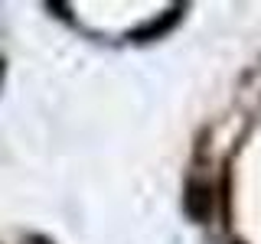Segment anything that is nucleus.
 I'll return each instance as SVG.
<instances>
[{
  "label": "nucleus",
  "mask_w": 261,
  "mask_h": 244,
  "mask_svg": "<svg viewBox=\"0 0 261 244\" xmlns=\"http://www.w3.org/2000/svg\"><path fill=\"white\" fill-rule=\"evenodd\" d=\"M186 208H190V215H193V218H206V211H209V189H206V186H199V182H193V186H190V195H186Z\"/></svg>",
  "instance_id": "1"
},
{
  "label": "nucleus",
  "mask_w": 261,
  "mask_h": 244,
  "mask_svg": "<svg viewBox=\"0 0 261 244\" xmlns=\"http://www.w3.org/2000/svg\"><path fill=\"white\" fill-rule=\"evenodd\" d=\"M0 75H4V62H0Z\"/></svg>",
  "instance_id": "2"
}]
</instances>
